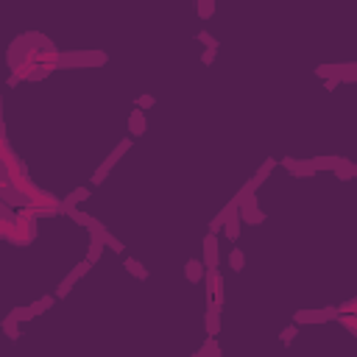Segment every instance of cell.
Segmentation results:
<instances>
[{"mask_svg":"<svg viewBox=\"0 0 357 357\" xmlns=\"http://www.w3.org/2000/svg\"><path fill=\"white\" fill-rule=\"evenodd\" d=\"M89 268H92V263H89V260H84V263H79V265L73 268V271H70V276H67V279H62V285H59V290H56V296H59V299H64V296L70 293V288H73V285L79 282L81 276H84Z\"/></svg>","mask_w":357,"mask_h":357,"instance_id":"obj_1","label":"cell"},{"mask_svg":"<svg viewBox=\"0 0 357 357\" xmlns=\"http://www.w3.org/2000/svg\"><path fill=\"white\" fill-rule=\"evenodd\" d=\"M87 62H106L104 53H70V56H59V64H70V67H79Z\"/></svg>","mask_w":357,"mask_h":357,"instance_id":"obj_2","label":"cell"},{"mask_svg":"<svg viewBox=\"0 0 357 357\" xmlns=\"http://www.w3.org/2000/svg\"><path fill=\"white\" fill-rule=\"evenodd\" d=\"M329 318H338V310H318V313H310V310H301L296 313V324H304V321H310V324H321V321H329Z\"/></svg>","mask_w":357,"mask_h":357,"instance_id":"obj_3","label":"cell"},{"mask_svg":"<svg viewBox=\"0 0 357 357\" xmlns=\"http://www.w3.org/2000/svg\"><path fill=\"white\" fill-rule=\"evenodd\" d=\"M126 148H129V140H123V142H120V145H117V151H115V154H112V157H109V159H106V162H104V165H100V168H98V170H95V176H92V184H100V182H104V176H106V173H109V170H112V165H115V162H117V159H120V154H123V151H126Z\"/></svg>","mask_w":357,"mask_h":357,"instance_id":"obj_4","label":"cell"},{"mask_svg":"<svg viewBox=\"0 0 357 357\" xmlns=\"http://www.w3.org/2000/svg\"><path fill=\"white\" fill-rule=\"evenodd\" d=\"M204 265L207 268H218V240H215V232H210V237L204 240Z\"/></svg>","mask_w":357,"mask_h":357,"instance_id":"obj_5","label":"cell"},{"mask_svg":"<svg viewBox=\"0 0 357 357\" xmlns=\"http://www.w3.org/2000/svg\"><path fill=\"white\" fill-rule=\"evenodd\" d=\"M207 285H210L212 296H215L218 304H223V285H221V273L218 268H207Z\"/></svg>","mask_w":357,"mask_h":357,"instance_id":"obj_6","label":"cell"},{"mask_svg":"<svg viewBox=\"0 0 357 357\" xmlns=\"http://www.w3.org/2000/svg\"><path fill=\"white\" fill-rule=\"evenodd\" d=\"M221 304H218L215 299L210 301V313H207V332H210V338H215L218 335V318H221Z\"/></svg>","mask_w":357,"mask_h":357,"instance_id":"obj_7","label":"cell"},{"mask_svg":"<svg viewBox=\"0 0 357 357\" xmlns=\"http://www.w3.org/2000/svg\"><path fill=\"white\" fill-rule=\"evenodd\" d=\"M129 132H132V137H142V134H145V115H142L140 109H134L132 117H129Z\"/></svg>","mask_w":357,"mask_h":357,"instance_id":"obj_8","label":"cell"},{"mask_svg":"<svg viewBox=\"0 0 357 357\" xmlns=\"http://www.w3.org/2000/svg\"><path fill=\"white\" fill-rule=\"evenodd\" d=\"M282 165H285V168H288V170H293L296 176H301V173H310V170H315L313 159H310V162H299V159L288 157V159H282Z\"/></svg>","mask_w":357,"mask_h":357,"instance_id":"obj_9","label":"cell"},{"mask_svg":"<svg viewBox=\"0 0 357 357\" xmlns=\"http://www.w3.org/2000/svg\"><path fill=\"white\" fill-rule=\"evenodd\" d=\"M204 260H190V263H187V268H184V273H187V279H190V282H201V276H204Z\"/></svg>","mask_w":357,"mask_h":357,"instance_id":"obj_10","label":"cell"},{"mask_svg":"<svg viewBox=\"0 0 357 357\" xmlns=\"http://www.w3.org/2000/svg\"><path fill=\"white\" fill-rule=\"evenodd\" d=\"M104 246H106L104 237H92V243H89V251H87V260H89V263H98V257H100V251H104Z\"/></svg>","mask_w":357,"mask_h":357,"instance_id":"obj_11","label":"cell"},{"mask_svg":"<svg viewBox=\"0 0 357 357\" xmlns=\"http://www.w3.org/2000/svg\"><path fill=\"white\" fill-rule=\"evenodd\" d=\"M126 271L134 273L137 279H148V271L142 268V263H137V260H126Z\"/></svg>","mask_w":357,"mask_h":357,"instance_id":"obj_12","label":"cell"},{"mask_svg":"<svg viewBox=\"0 0 357 357\" xmlns=\"http://www.w3.org/2000/svg\"><path fill=\"white\" fill-rule=\"evenodd\" d=\"M212 11H215V0H198V14L204 17V20H210Z\"/></svg>","mask_w":357,"mask_h":357,"instance_id":"obj_13","label":"cell"},{"mask_svg":"<svg viewBox=\"0 0 357 357\" xmlns=\"http://www.w3.org/2000/svg\"><path fill=\"white\" fill-rule=\"evenodd\" d=\"M9 318L11 321H28V318H34V310H31V307H17Z\"/></svg>","mask_w":357,"mask_h":357,"instance_id":"obj_14","label":"cell"},{"mask_svg":"<svg viewBox=\"0 0 357 357\" xmlns=\"http://www.w3.org/2000/svg\"><path fill=\"white\" fill-rule=\"evenodd\" d=\"M229 265L235 268V271H243V251H240V248H232V254H229Z\"/></svg>","mask_w":357,"mask_h":357,"instance_id":"obj_15","label":"cell"},{"mask_svg":"<svg viewBox=\"0 0 357 357\" xmlns=\"http://www.w3.org/2000/svg\"><path fill=\"white\" fill-rule=\"evenodd\" d=\"M50 304H53V299H50V296H45V299H39L37 304H31V310H34V315H39V313H45Z\"/></svg>","mask_w":357,"mask_h":357,"instance_id":"obj_16","label":"cell"},{"mask_svg":"<svg viewBox=\"0 0 357 357\" xmlns=\"http://www.w3.org/2000/svg\"><path fill=\"white\" fill-rule=\"evenodd\" d=\"M198 42H204L207 47H215V50H218V39H215V37H210L207 31H201V34H198Z\"/></svg>","mask_w":357,"mask_h":357,"instance_id":"obj_17","label":"cell"},{"mask_svg":"<svg viewBox=\"0 0 357 357\" xmlns=\"http://www.w3.org/2000/svg\"><path fill=\"white\" fill-rule=\"evenodd\" d=\"M296 335H299V329H296V326H285V329H282V343H290Z\"/></svg>","mask_w":357,"mask_h":357,"instance_id":"obj_18","label":"cell"},{"mask_svg":"<svg viewBox=\"0 0 357 357\" xmlns=\"http://www.w3.org/2000/svg\"><path fill=\"white\" fill-rule=\"evenodd\" d=\"M106 246H109V248H112V251H117V254H120V251H123V243H120V240H117V237H112V235H106Z\"/></svg>","mask_w":357,"mask_h":357,"instance_id":"obj_19","label":"cell"},{"mask_svg":"<svg viewBox=\"0 0 357 357\" xmlns=\"http://www.w3.org/2000/svg\"><path fill=\"white\" fill-rule=\"evenodd\" d=\"M201 62H204V64H212V62H215V47H207L204 56H201Z\"/></svg>","mask_w":357,"mask_h":357,"instance_id":"obj_20","label":"cell"},{"mask_svg":"<svg viewBox=\"0 0 357 357\" xmlns=\"http://www.w3.org/2000/svg\"><path fill=\"white\" fill-rule=\"evenodd\" d=\"M137 106H140V109H151V106H154V98H151V95H142V98L137 100Z\"/></svg>","mask_w":357,"mask_h":357,"instance_id":"obj_21","label":"cell"}]
</instances>
